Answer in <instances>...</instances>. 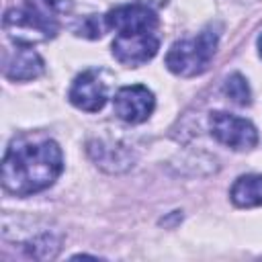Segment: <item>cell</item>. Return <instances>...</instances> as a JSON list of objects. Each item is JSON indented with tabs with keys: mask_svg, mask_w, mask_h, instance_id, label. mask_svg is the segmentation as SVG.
Wrapping results in <instances>:
<instances>
[{
	"mask_svg": "<svg viewBox=\"0 0 262 262\" xmlns=\"http://www.w3.org/2000/svg\"><path fill=\"white\" fill-rule=\"evenodd\" d=\"M113 106H115V115L121 121L135 125V123H143L151 115L156 106V98L151 90H147L145 86L133 84V86H123L115 94Z\"/></svg>",
	"mask_w": 262,
	"mask_h": 262,
	"instance_id": "7",
	"label": "cell"
},
{
	"mask_svg": "<svg viewBox=\"0 0 262 262\" xmlns=\"http://www.w3.org/2000/svg\"><path fill=\"white\" fill-rule=\"evenodd\" d=\"M217 43L219 33H215L213 29H205L196 37L176 41L166 53V68L182 78L199 76L209 68L217 51Z\"/></svg>",
	"mask_w": 262,
	"mask_h": 262,
	"instance_id": "3",
	"label": "cell"
},
{
	"mask_svg": "<svg viewBox=\"0 0 262 262\" xmlns=\"http://www.w3.org/2000/svg\"><path fill=\"white\" fill-rule=\"evenodd\" d=\"M43 70H45V63L33 47L16 45V51L10 55V59H6L4 76L14 82H27V80L39 78Z\"/></svg>",
	"mask_w": 262,
	"mask_h": 262,
	"instance_id": "9",
	"label": "cell"
},
{
	"mask_svg": "<svg viewBox=\"0 0 262 262\" xmlns=\"http://www.w3.org/2000/svg\"><path fill=\"white\" fill-rule=\"evenodd\" d=\"M106 98H108V86L96 70H86L80 76H76L70 88V102L80 111L96 113L104 106Z\"/></svg>",
	"mask_w": 262,
	"mask_h": 262,
	"instance_id": "8",
	"label": "cell"
},
{
	"mask_svg": "<svg viewBox=\"0 0 262 262\" xmlns=\"http://www.w3.org/2000/svg\"><path fill=\"white\" fill-rule=\"evenodd\" d=\"M108 29L106 27V18H98V16H88L78 29L76 33L82 35V37H88V39H96L102 35V31Z\"/></svg>",
	"mask_w": 262,
	"mask_h": 262,
	"instance_id": "12",
	"label": "cell"
},
{
	"mask_svg": "<svg viewBox=\"0 0 262 262\" xmlns=\"http://www.w3.org/2000/svg\"><path fill=\"white\" fill-rule=\"evenodd\" d=\"M225 94L239 106H246L252 102V92H250V86L246 82V78L242 74H231L227 80H225V86H223Z\"/></svg>",
	"mask_w": 262,
	"mask_h": 262,
	"instance_id": "11",
	"label": "cell"
},
{
	"mask_svg": "<svg viewBox=\"0 0 262 262\" xmlns=\"http://www.w3.org/2000/svg\"><path fill=\"white\" fill-rule=\"evenodd\" d=\"M168 0H141V4H147V6H162V4H166Z\"/></svg>",
	"mask_w": 262,
	"mask_h": 262,
	"instance_id": "13",
	"label": "cell"
},
{
	"mask_svg": "<svg viewBox=\"0 0 262 262\" xmlns=\"http://www.w3.org/2000/svg\"><path fill=\"white\" fill-rule=\"evenodd\" d=\"M70 6V0H23L20 6L4 12V31L16 45L33 47L57 35L59 16Z\"/></svg>",
	"mask_w": 262,
	"mask_h": 262,
	"instance_id": "2",
	"label": "cell"
},
{
	"mask_svg": "<svg viewBox=\"0 0 262 262\" xmlns=\"http://www.w3.org/2000/svg\"><path fill=\"white\" fill-rule=\"evenodd\" d=\"M209 129L219 143H223L235 151H248V149L256 147V143H258L256 127L250 121L235 117L231 113H223V111L211 113Z\"/></svg>",
	"mask_w": 262,
	"mask_h": 262,
	"instance_id": "4",
	"label": "cell"
},
{
	"mask_svg": "<svg viewBox=\"0 0 262 262\" xmlns=\"http://www.w3.org/2000/svg\"><path fill=\"white\" fill-rule=\"evenodd\" d=\"M233 205L250 209L262 205V174H246L239 176L229 192Z\"/></svg>",
	"mask_w": 262,
	"mask_h": 262,
	"instance_id": "10",
	"label": "cell"
},
{
	"mask_svg": "<svg viewBox=\"0 0 262 262\" xmlns=\"http://www.w3.org/2000/svg\"><path fill=\"white\" fill-rule=\"evenodd\" d=\"M160 49L156 33H123L113 41V55L119 63L137 68L147 63Z\"/></svg>",
	"mask_w": 262,
	"mask_h": 262,
	"instance_id": "5",
	"label": "cell"
},
{
	"mask_svg": "<svg viewBox=\"0 0 262 262\" xmlns=\"http://www.w3.org/2000/svg\"><path fill=\"white\" fill-rule=\"evenodd\" d=\"M61 168L63 158L55 141H14L2 160V184L8 192L27 196L51 186Z\"/></svg>",
	"mask_w": 262,
	"mask_h": 262,
	"instance_id": "1",
	"label": "cell"
},
{
	"mask_svg": "<svg viewBox=\"0 0 262 262\" xmlns=\"http://www.w3.org/2000/svg\"><path fill=\"white\" fill-rule=\"evenodd\" d=\"M258 49H260V55H262V35H260V39H258Z\"/></svg>",
	"mask_w": 262,
	"mask_h": 262,
	"instance_id": "14",
	"label": "cell"
},
{
	"mask_svg": "<svg viewBox=\"0 0 262 262\" xmlns=\"http://www.w3.org/2000/svg\"><path fill=\"white\" fill-rule=\"evenodd\" d=\"M106 27L115 29L117 35L123 33H154L158 27V16L151 6L135 2L113 8L106 16Z\"/></svg>",
	"mask_w": 262,
	"mask_h": 262,
	"instance_id": "6",
	"label": "cell"
}]
</instances>
